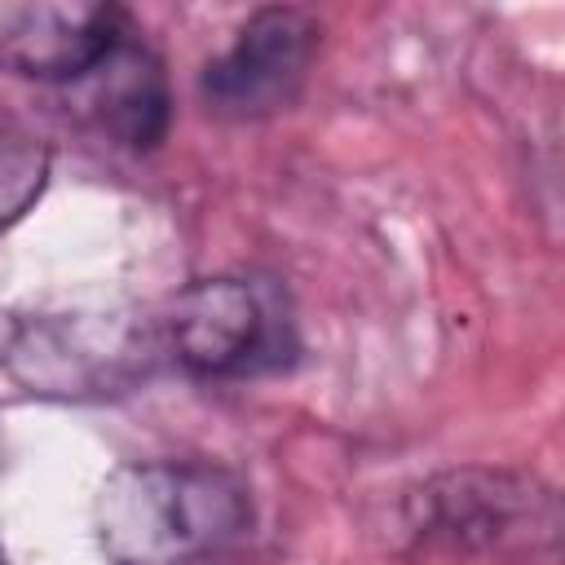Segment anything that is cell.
<instances>
[{
	"instance_id": "8992f818",
	"label": "cell",
	"mask_w": 565,
	"mask_h": 565,
	"mask_svg": "<svg viewBox=\"0 0 565 565\" xmlns=\"http://www.w3.org/2000/svg\"><path fill=\"white\" fill-rule=\"evenodd\" d=\"M128 31L119 4L88 0H0V71L75 84L84 79Z\"/></svg>"
},
{
	"instance_id": "5b68a950",
	"label": "cell",
	"mask_w": 565,
	"mask_h": 565,
	"mask_svg": "<svg viewBox=\"0 0 565 565\" xmlns=\"http://www.w3.org/2000/svg\"><path fill=\"white\" fill-rule=\"evenodd\" d=\"M154 362V335L119 313H62L31 322L9 344V371L49 397H97L132 384Z\"/></svg>"
},
{
	"instance_id": "277c9868",
	"label": "cell",
	"mask_w": 565,
	"mask_h": 565,
	"mask_svg": "<svg viewBox=\"0 0 565 565\" xmlns=\"http://www.w3.org/2000/svg\"><path fill=\"white\" fill-rule=\"evenodd\" d=\"M168 340L194 375H256L287 358L291 322L278 291L252 278H199L168 309Z\"/></svg>"
},
{
	"instance_id": "6da1fadb",
	"label": "cell",
	"mask_w": 565,
	"mask_h": 565,
	"mask_svg": "<svg viewBox=\"0 0 565 565\" xmlns=\"http://www.w3.org/2000/svg\"><path fill=\"white\" fill-rule=\"evenodd\" d=\"M252 525V490L221 463H119L93 499V534L106 565H230Z\"/></svg>"
},
{
	"instance_id": "7a4b0ae2",
	"label": "cell",
	"mask_w": 565,
	"mask_h": 565,
	"mask_svg": "<svg viewBox=\"0 0 565 565\" xmlns=\"http://www.w3.org/2000/svg\"><path fill=\"white\" fill-rule=\"evenodd\" d=\"M402 530L419 552L459 561H552L561 547V494L516 468H450L402 503Z\"/></svg>"
},
{
	"instance_id": "52a82bcc",
	"label": "cell",
	"mask_w": 565,
	"mask_h": 565,
	"mask_svg": "<svg viewBox=\"0 0 565 565\" xmlns=\"http://www.w3.org/2000/svg\"><path fill=\"white\" fill-rule=\"evenodd\" d=\"M132 35L137 31L128 26L115 49L71 88L79 93V119L93 124L106 141L124 150H150L168 132V79L159 57Z\"/></svg>"
},
{
	"instance_id": "ba28073f",
	"label": "cell",
	"mask_w": 565,
	"mask_h": 565,
	"mask_svg": "<svg viewBox=\"0 0 565 565\" xmlns=\"http://www.w3.org/2000/svg\"><path fill=\"white\" fill-rule=\"evenodd\" d=\"M49 150L22 124L0 119V230L13 225L44 190Z\"/></svg>"
},
{
	"instance_id": "3957f363",
	"label": "cell",
	"mask_w": 565,
	"mask_h": 565,
	"mask_svg": "<svg viewBox=\"0 0 565 565\" xmlns=\"http://www.w3.org/2000/svg\"><path fill=\"white\" fill-rule=\"evenodd\" d=\"M318 44L322 26L313 13L296 4L256 9L199 75V97L207 115L252 124L296 106L309 84Z\"/></svg>"
}]
</instances>
